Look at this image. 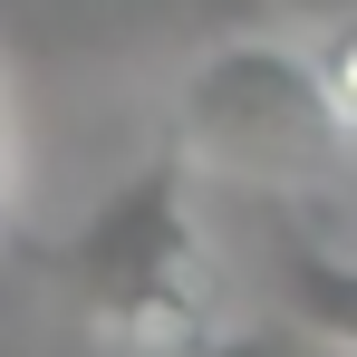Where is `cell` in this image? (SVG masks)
Returning a JSON list of instances; mask_svg holds the SVG:
<instances>
[{
    "label": "cell",
    "instance_id": "cell-1",
    "mask_svg": "<svg viewBox=\"0 0 357 357\" xmlns=\"http://www.w3.org/2000/svg\"><path fill=\"white\" fill-rule=\"evenodd\" d=\"M59 280L107 357H193L222 328V261L193 222V155L165 145L59 241Z\"/></svg>",
    "mask_w": 357,
    "mask_h": 357
},
{
    "label": "cell",
    "instance_id": "cell-2",
    "mask_svg": "<svg viewBox=\"0 0 357 357\" xmlns=\"http://www.w3.org/2000/svg\"><path fill=\"white\" fill-rule=\"evenodd\" d=\"M174 145L271 193L357 174V126L319 68V39H222L213 59H193V77L174 87Z\"/></svg>",
    "mask_w": 357,
    "mask_h": 357
},
{
    "label": "cell",
    "instance_id": "cell-3",
    "mask_svg": "<svg viewBox=\"0 0 357 357\" xmlns=\"http://www.w3.org/2000/svg\"><path fill=\"white\" fill-rule=\"evenodd\" d=\"M271 290L319 348L357 357V251L309 232V213H280L271 222Z\"/></svg>",
    "mask_w": 357,
    "mask_h": 357
},
{
    "label": "cell",
    "instance_id": "cell-4",
    "mask_svg": "<svg viewBox=\"0 0 357 357\" xmlns=\"http://www.w3.org/2000/svg\"><path fill=\"white\" fill-rule=\"evenodd\" d=\"M193 357H319V338L280 309V319H251V328H213Z\"/></svg>",
    "mask_w": 357,
    "mask_h": 357
},
{
    "label": "cell",
    "instance_id": "cell-5",
    "mask_svg": "<svg viewBox=\"0 0 357 357\" xmlns=\"http://www.w3.org/2000/svg\"><path fill=\"white\" fill-rule=\"evenodd\" d=\"M10 183H20V135H10V87H0V222H10Z\"/></svg>",
    "mask_w": 357,
    "mask_h": 357
}]
</instances>
